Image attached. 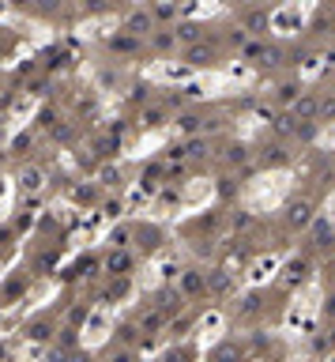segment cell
<instances>
[{"mask_svg": "<svg viewBox=\"0 0 335 362\" xmlns=\"http://www.w3.org/2000/svg\"><path fill=\"white\" fill-rule=\"evenodd\" d=\"M309 12H313V0H286L267 15V27L275 34H302L305 23H309Z\"/></svg>", "mask_w": 335, "mask_h": 362, "instance_id": "cell-1", "label": "cell"}, {"mask_svg": "<svg viewBox=\"0 0 335 362\" xmlns=\"http://www.w3.org/2000/svg\"><path fill=\"white\" fill-rule=\"evenodd\" d=\"M155 76L158 80H170V83H192V80H196V68L173 61V64H155Z\"/></svg>", "mask_w": 335, "mask_h": 362, "instance_id": "cell-2", "label": "cell"}, {"mask_svg": "<svg viewBox=\"0 0 335 362\" xmlns=\"http://www.w3.org/2000/svg\"><path fill=\"white\" fill-rule=\"evenodd\" d=\"M181 299H196V294L208 291V280H203V272H196V268H181Z\"/></svg>", "mask_w": 335, "mask_h": 362, "instance_id": "cell-3", "label": "cell"}, {"mask_svg": "<svg viewBox=\"0 0 335 362\" xmlns=\"http://www.w3.org/2000/svg\"><path fill=\"white\" fill-rule=\"evenodd\" d=\"M286 223H290V230H302L313 223V204L309 200H290V208H286Z\"/></svg>", "mask_w": 335, "mask_h": 362, "instance_id": "cell-4", "label": "cell"}, {"mask_svg": "<svg viewBox=\"0 0 335 362\" xmlns=\"http://www.w3.org/2000/svg\"><path fill=\"white\" fill-rule=\"evenodd\" d=\"M222 324H226V317H222L219 310H208V313H203V317L196 321V332H200L203 340H219Z\"/></svg>", "mask_w": 335, "mask_h": 362, "instance_id": "cell-5", "label": "cell"}, {"mask_svg": "<svg viewBox=\"0 0 335 362\" xmlns=\"http://www.w3.org/2000/svg\"><path fill=\"white\" fill-rule=\"evenodd\" d=\"M211 61H215V45L211 42L192 45V50L185 53V64H189V68H211Z\"/></svg>", "mask_w": 335, "mask_h": 362, "instance_id": "cell-6", "label": "cell"}, {"mask_svg": "<svg viewBox=\"0 0 335 362\" xmlns=\"http://www.w3.org/2000/svg\"><path fill=\"white\" fill-rule=\"evenodd\" d=\"M279 268H283L279 280H283L286 287H302L305 280H309V264H305V261H290V264H279Z\"/></svg>", "mask_w": 335, "mask_h": 362, "instance_id": "cell-7", "label": "cell"}, {"mask_svg": "<svg viewBox=\"0 0 335 362\" xmlns=\"http://www.w3.org/2000/svg\"><path fill=\"white\" fill-rule=\"evenodd\" d=\"M290 114H294L297 121H313V117H316V95H313V91H305V95H297V98L290 102Z\"/></svg>", "mask_w": 335, "mask_h": 362, "instance_id": "cell-8", "label": "cell"}, {"mask_svg": "<svg viewBox=\"0 0 335 362\" xmlns=\"http://www.w3.org/2000/svg\"><path fill=\"white\" fill-rule=\"evenodd\" d=\"M279 264H283V261L272 257V253L260 257V261L253 264V272H249V283H267V280H272V268H279Z\"/></svg>", "mask_w": 335, "mask_h": 362, "instance_id": "cell-9", "label": "cell"}, {"mask_svg": "<svg viewBox=\"0 0 335 362\" xmlns=\"http://www.w3.org/2000/svg\"><path fill=\"white\" fill-rule=\"evenodd\" d=\"M128 268H132V253H128V249H114V253L106 257L109 276H128Z\"/></svg>", "mask_w": 335, "mask_h": 362, "instance_id": "cell-10", "label": "cell"}, {"mask_svg": "<svg viewBox=\"0 0 335 362\" xmlns=\"http://www.w3.org/2000/svg\"><path fill=\"white\" fill-rule=\"evenodd\" d=\"M125 27L136 34V38H143V34L155 31V15H151V12H132V15L125 20Z\"/></svg>", "mask_w": 335, "mask_h": 362, "instance_id": "cell-11", "label": "cell"}, {"mask_svg": "<svg viewBox=\"0 0 335 362\" xmlns=\"http://www.w3.org/2000/svg\"><path fill=\"white\" fill-rule=\"evenodd\" d=\"M181 302H185V299H181V291H162V294H158V313H162V317L170 321L173 313L181 310Z\"/></svg>", "mask_w": 335, "mask_h": 362, "instance_id": "cell-12", "label": "cell"}, {"mask_svg": "<svg viewBox=\"0 0 335 362\" xmlns=\"http://www.w3.org/2000/svg\"><path fill=\"white\" fill-rule=\"evenodd\" d=\"M132 234H136V230H132V223H117V227L109 230V246H114V249H128Z\"/></svg>", "mask_w": 335, "mask_h": 362, "instance_id": "cell-13", "label": "cell"}, {"mask_svg": "<svg viewBox=\"0 0 335 362\" xmlns=\"http://www.w3.org/2000/svg\"><path fill=\"white\" fill-rule=\"evenodd\" d=\"M203 280H208V287H211L215 294L234 291V280H226V272H219V268H215V272H203Z\"/></svg>", "mask_w": 335, "mask_h": 362, "instance_id": "cell-14", "label": "cell"}, {"mask_svg": "<svg viewBox=\"0 0 335 362\" xmlns=\"http://www.w3.org/2000/svg\"><path fill=\"white\" fill-rule=\"evenodd\" d=\"M264 31H267V15H264V12H249V15H245V34L260 38Z\"/></svg>", "mask_w": 335, "mask_h": 362, "instance_id": "cell-15", "label": "cell"}, {"mask_svg": "<svg viewBox=\"0 0 335 362\" xmlns=\"http://www.w3.org/2000/svg\"><path fill=\"white\" fill-rule=\"evenodd\" d=\"M316 121H335V95H316Z\"/></svg>", "mask_w": 335, "mask_h": 362, "instance_id": "cell-16", "label": "cell"}, {"mask_svg": "<svg viewBox=\"0 0 335 362\" xmlns=\"http://www.w3.org/2000/svg\"><path fill=\"white\" fill-rule=\"evenodd\" d=\"M294 128H297V117L290 114V110L275 114V133H279V136H294Z\"/></svg>", "mask_w": 335, "mask_h": 362, "instance_id": "cell-17", "label": "cell"}, {"mask_svg": "<svg viewBox=\"0 0 335 362\" xmlns=\"http://www.w3.org/2000/svg\"><path fill=\"white\" fill-rule=\"evenodd\" d=\"M162 324H166V317H162V313H158V310H151V313H147L143 321H139V332H147V336H155V332L162 329Z\"/></svg>", "mask_w": 335, "mask_h": 362, "instance_id": "cell-18", "label": "cell"}, {"mask_svg": "<svg viewBox=\"0 0 335 362\" xmlns=\"http://www.w3.org/2000/svg\"><path fill=\"white\" fill-rule=\"evenodd\" d=\"M98 181L109 185V189H120V181H125V178H120L117 166H102V170H98Z\"/></svg>", "mask_w": 335, "mask_h": 362, "instance_id": "cell-19", "label": "cell"}, {"mask_svg": "<svg viewBox=\"0 0 335 362\" xmlns=\"http://www.w3.org/2000/svg\"><path fill=\"white\" fill-rule=\"evenodd\" d=\"M297 95H302V83H283V87H279V95H275V98L283 102L286 110H290V102H294Z\"/></svg>", "mask_w": 335, "mask_h": 362, "instance_id": "cell-20", "label": "cell"}, {"mask_svg": "<svg viewBox=\"0 0 335 362\" xmlns=\"http://www.w3.org/2000/svg\"><path fill=\"white\" fill-rule=\"evenodd\" d=\"M162 110H143V114H139V128H158L162 125Z\"/></svg>", "mask_w": 335, "mask_h": 362, "instance_id": "cell-21", "label": "cell"}, {"mask_svg": "<svg viewBox=\"0 0 335 362\" xmlns=\"http://www.w3.org/2000/svg\"><path fill=\"white\" fill-rule=\"evenodd\" d=\"M245 159H249L245 144H230V147H226V163H230V166H241Z\"/></svg>", "mask_w": 335, "mask_h": 362, "instance_id": "cell-22", "label": "cell"}, {"mask_svg": "<svg viewBox=\"0 0 335 362\" xmlns=\"http://www.w3.org/2000/svg\"><path fill=\"white\" fill-rule=\"evenodd\" d=\"M147 204H151V193H143V189H139V185H136V189L132 193H128V208H147Z\"/></svg>", "mask_w": 335, "mask_h": 362, "instance_id": "cell-23", "label": "cell"}, {"mask_svg": "<svg viewBox=\"0 0 335 362\" xmlns=\"http://www.w3.org/2000/svg\"><path fill=\"white\" fill-rule=\"evenodd\" d=\"M178 38H181V42H196V38H200V27H196V23H181V27H178Z\"/></svg>", "mask_w": 335, "mask_h": 362, "instance_id": "cell-24", "label": "cell"}, {"mask_svg": "<svg viewBox=\"0 0 335 362\" xmlns=\"http://www.w3.org/2000/svg\"><path fill=\"white\" fill-rule=\"evenodd\" d=\"M151 42H155V50H173V34H166V31H151Z\"/></svg>", "mask_w": 335, "mask_h": 362, "instance_id": "cell-25", "label": "cell"}, {"mask_svg": "<svg viewBox=\"0 0 335 362\" xmlns=\"http://www.w3.org/2000/svg\"><path fill=\"white\" fill-rule=\"evenodd\" d=\"M158 268H162V280H178V276H181V264L178 261H162Z\"/></svg>", "mask_w": 335, "mask_h": 362, "instance_id": "cell-26", "label": "cell"}, {"mask_svg": "<svg viewBox=\"0 0 335 362\" xmlns=\"http://www.w3.org/2000/svg\"><path fill=\"white\" fill-rule=\"evenodd\" d=\"M219 362H241V351L237 347H222L219 351Z\"/></svg>", "mask_w": 335, "mask_h": 362, "instance_id": "cell-27", "label": "cell"}, {"mask_svg": "<svg viewBox=\"0 0 335 362\" xmlns=\"http://www.w3.org/2000/svg\"><path fill=\"white\" fill-rule=\"evenodd\" d=\"M120 211H125V204H120V200H109L106 204V219H117Z\"/></svg>", "mask_w": 335, "mask_h": 362, "instance_id": "cell-28", "label": "cell"}, {"mask_svg": "<svg viewBox=\"0 0 335 362\" xmlns=\"http://www.w3.org/2000/svg\"><path fill=\"white\" fill-rule=\"evenodd\" d=\"M196 128H200V125H196V117H192V114L181 117V133H196Z\"/></svg>", "mask_w": 335, "mask_h": 362, "instance_id": "cell-29", "label": "cell"}, {"mask_svg": "<svg viewBox=\"0 0 335 362\" xmlns=\"http://www.w3.org/2000/svg\"><path fill=\"white\" fill-rule=\"evenodd\" d=\"M324 144L335 147V121H332V128H328V133H324Z\"/></svg>", "mask_w": 335, "mask_h": 362, "instance_id": "cell-30", "label": "cell"}, {"mask_svg": "<svg viewBox=\"0 0 335 362\" xmlns=\"http://www.w3.org/2000/svg\"><path fill=\"white\" fill-rule=\"evenodd\" d=\"M114 362H132V355H128V351H120V355H117Z\"/></svg>", "mask_w": 335, "mask_h": 362, "instance_id": "cell-31", "label": "cell"}, {"mask_svg": "<svg viewBox=\"0 0 335 362\" xmlns=\"http://www.w3.org/2000/svg\"><path fill=\"white\" fill-rule=\"evenodd\" d=\"M328 313H332V317H335V299H332V302H328Z\"/></svg>", "mask_w": 335, "mask_h": 362, "instance_id": "cell-32", "label": "cell"}]
</instances>
